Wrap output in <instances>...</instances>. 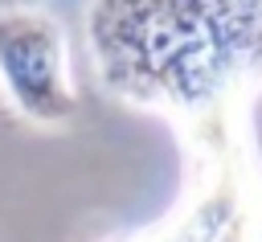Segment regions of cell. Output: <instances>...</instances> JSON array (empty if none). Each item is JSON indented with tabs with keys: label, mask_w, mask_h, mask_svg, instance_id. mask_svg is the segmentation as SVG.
<instances>
[{
	"label": "cell",
	"mask_w": 262,
	"mask_h": 242,
	"mask_svg": "<svg viewBox=\"0 0 262 242\" xmlns=\"http://www.w3.org/2000/svg\"><path fill=\"white\" fill-rule=\"evenodd\" d=\"M86 41L123 103L196 115L262 74V0H94Z\"/></svg>",
	"instance_id": "cell-1"
},
{
	"label": "cell",
	"mask_w": 262,
	"mask_h": 242,
	"mask_svg": "<svg viewBox=\"0 0 262 242\" xmlns=\"http://www.w3.org/2000/svg\"><path fill=\"white\" fill-rule=\"evenodd\" d=\"M0 90L8 107L37 127L78 119L66 33L45 8H0Z\"/></svg>",
	"instance_id": "cell-2"
}]
</instances>
